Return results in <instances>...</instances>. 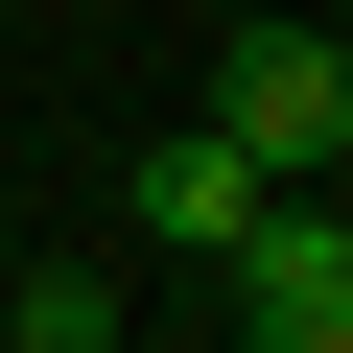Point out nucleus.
I'll use <instances>...</instances> for the list:
<instances>
[{
    "label": "nucleus",
    "instance_id": "f257e3e1",
    "mask_svg": "<svg viewBox=\"0 0 353 353\" xmlns=\"http://www.w3.org/2000/svg\"><path fill=\"white\" fill-rule=\"evenodd\" d=\"M212 141L259 165V189L353 165V48H330V24H236V48H212Z\"/></svg>",
    "mask_w": 353,
    "mask_h": 353
},
{
    "label": "nucleus",
    "instance_id": "20e7f679",
    "mask_svg": "<svg viewBox=\"0 0 353 353\" xmlns=\"http://www.w3.org/2000/svg\"><path fill=\"white\" fill-rule=\"evenodd\" d=\"M306 259H330V283H353V212H306Z\"/></svg>",
    "mask_w": 353,
    "mask_h": 353
},
{
    "label": "nucleus",
    "instance_id": "f03ea898",
    "mask_svg": "<svg viewBox=\"0 0 353 353\" xmlns=\"http://www.w3.org/2000/svg\"><path fill=\"white\" fill-rule=\"evenodd\" d=\"M118 212H141V236H189V259H236V236H259L283 189H259V165H236L212 118H165V141H141V189H118Z\"/></svg>",
    "mask_w": 353,
    "mask_h": 353
},
{
    "label": "nucleus",
    "instance_id": "7ed1b4c3",
    "mask_svg": "<svg viewBox=\"0 0 353 353\" xmlns=\"http://www.w3.org/2000/svg\"><path fill=\"white\" fill-rule=\"evenodd\" d=\"M0 353H118V259H48L24 306H0Z\"/></svg>",
    "mask_w": 353,
    "mask_h": 353
}]
</instances>
